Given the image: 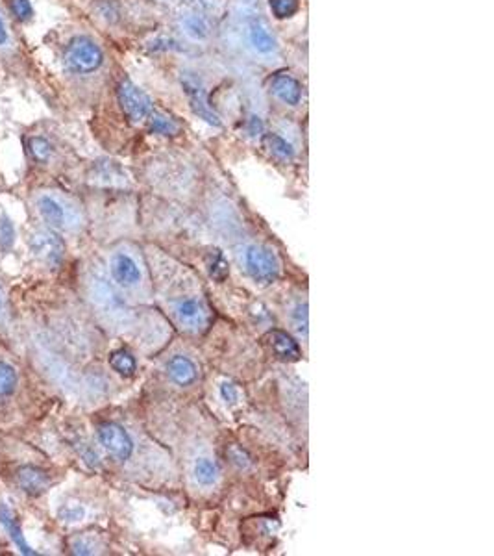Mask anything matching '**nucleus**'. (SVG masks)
I'll use <instances>...</instances> for the list:
<instances>
[{
	"mask_svg": "<svg viewBox=\"0 0 494 556\" xmlns=\"http://www.w3.org/2000/svg\"><path fill=\"white\" fill-rule=\"evenodd\" d=\"M64 62L67 71L73 74H91L104 64V52L93 39L78 36L71 39L65 48Z\"/></svg>",
	"mask_w": 494,
	"mask_h": 556,
	"instance_id": "nucleus-1",
	"label": "nucleus"
},
{
	"mask_svg": "<svg viewBox=\"0 0 494 556\" xmlns=\"http://www.w3.org/2000/svg\"><path fill=\"white\" fill-rule=\"evenodd\" d=\"M117 95H119V102H121L122 110L130 121L139 122L154 113V104L150 97L130 80H122L119 84V90H117Z\"/></svg>",
	"mask_w": 494,
	"mask_h": 556,
	"instance_id": "nucleus-2",
	"label": "nucleus"
},
{
	"mask_svg": "<svg viewBox=\"0 0 494 556\" xmlns=\"http://www.w3.org/2000/svg\"><path fill=\"white\" fill-rule=\"evenodd\" d=\"M182 87H184L185 95L189 99V104L193 111H195V115H198V119L205 121L211 127H221V117L217 115V111L210 106L208 93H205L202 80L196 78L195 74L185 73L182 76Z\"/></svg>",
	"mask_w": 494,
	"mask_h": 556,
	"instance_id": "nucleus-3",
	"label": "nucleus"
},
{
	"mask_svg": "<svg viewBox=\"0 0 494 556\" xmlns=\"http://www.w3.org/2000/svg\"><path fill=\"white\" fill-rule=\"evenodd\" d=\"M28 247L36 258H39L50 267H58L65 255L64 241L59 239L58 234H54L52 230H47V228L36 230L28 239Z\"/></svg>",
	"mask_w": 494,
	"mask_h": 556,
	"instance_id": "nucleus-4",
	"label": "nucleus"
},
{
	"mask_svg": "<svg viewBox=\"0 0 494 556\" xmlns=\"http://www.w3.org/2000/svg\"><path fill=\"white\" fill-rule=\"evenodd\" d=\"M245 267L254 280L263 282V284L273 282L278 276L279 269L276 256L259 245H250L245 249Z\"/></svg>",
	"mask_w": 494,
	"mask_h": 556,
	"instance_id": "nucleus-5",
	"label": "nucleus"
},
{
	"mask_svg": "<svg viewBox=\"0 0 494 556\" xmlns=\"http://www.w3.org/2000/svg\"><path fill=\"white\" fill-rule=\"evenodd\" d=\"M99 440L117 460H128L133 452V441L121 425L106 423L99 429Z\"/></svg>",
	"mask_w": 494,
	"mask_h": 556,
	"instance_id": "nucleus-6",
	"label": "nucleus"
},
{
	"mask_svg": "<svg viewBox=\"0 0 494 556\" xmlns=\"http://www.w3.org/2000/svg\"><path fill=\"white\" fill-rule=\"evenodd\" d=\"M110 271L113 280L121 287H133L141 282V269L136 259L126 252H117L111 258Z\"/></svg>",
	"mask_w": 494,
	"mask_h": 556,
	"instance_id": "nucleus-7",
	"label": "nucleus"
},
{
	"mask_svg": "<svg viewBox=\"0 0 494 556\" xmlns=\"http://www.w3.org/2000/svg\"><path fill=\"white\" fill-rule=\"evenodd\" d=\"M270 93L287 106H298L302 101V85L289 73H276L270 78Z\"/></svg>",
	"mask_w": 494,
	"mask_h": 556,
	"instance_id": "nucleus-8",
	"label": "nucleus"
},
{
	"mask_svg": "<svg viewBox=\"0 0 494 556\" xmlns=\"http://www.w3.org/2000/svg\"><path fill=\"white\" fill-rule=\"evenodd\" d=\"M247 37L248 43L252 45V48L261 56H270L278 50V43H276V37L270 34L268 27L265 24L259 17H254L248 22V30H247Z\"/></svg>",
	"mask_w": 494,
	"mask_h": 556,
	"instance_id": "nucleus-9",
	"label": "nucleus"
},
{
	"mask_svg": "<svg viewBox=\"0 0 494 556\" xmlns=\"http://www.w3.org/2000/svg\"><path fill=\"white\" fill-rule=\"evenodd\" d=\"M267 343L270 345V349L274 350V355L278 356L279 360L298 362L302 358V350H300L298 343L287 332L270 330L267 334Z\"/></svg>",
	"mask_w": 494,
	"mask_h": 556,
	"instance_id": "nucleus-10",
	"label": "nucleus"
},
{
	"mask_svg": "<svg viewBox=\"0 0 494 556\" xmlns=\"http://www.w3.org/2000/svg\"><path fill=\"white\" fill-rule=\"evenodd\" d=\"M37 210L41 218L50 224V227L64 228L68 222V210L64 206V202L54 199L50 195H41L37 199Z\"/></svg>",
	"mask_w": 494,
	"mask_h": 556,
	"instance_id": "nucleus-11",
	"label": "nucleus"
},
{
	"mask_svg": "<svg viewBox=\"0 0 494 556\" xmlns=\"http://www.w3.org/2000/svg\"><path fill=\"white\" fill-rule=\"evenodd\" d=\"M17 480H19V486H21L22 492H27L28 495H41L50 486V477L43 469L34 466L21 467L19 475H17Z\"/></svg>",
	"mask_w": 494,
	"mask_h": 556,
	"instance_id": "nucleus-12",
	"label": "nucleus"
},
{
	"mask_svg": "<svg viewBox=\"0 0 494 556\" xmlns=\"http://www.w3.org/2000/svg\"><path fill=\"white\" fill-rule=\"evenodd\" d=\"M165 367H167V375L170 376V380L176 382L178 386H189L198 376V369L187 356H173Z\"/></svg>",
	"mask_w": 494,
	"mask_h": 556,
	"instance_id": "nucleus-13",
	"label": "nucleus"
},
{
	"mask_svg": "<svg viewBox=\"0 0 494 556\" xmlns=\"http://www.w3.org/2000/svg\"><path fill=\"white\" fill-rule=\"evenodd\" d=\"M176 318L180 319V323L185 325L187 329H198L205 323V310L195 299H182L176 302L174 306Z\"/></svg>",
	"mask_w": 494,
	"mask_h": 556,
	"instance_id": "nucleus-14",
	"label": "nucleus"
},
{
	"mask_svg": "<svg viewBox=\"0 0 494 556\" xmlns=\"http://www.w3.org/2000/svg\"><path fill=\"white\" fill-rule=\"evenodd\" d=\"M180 27H182V32L193 41H205L211 34L210 22H208L204 15H200L198 11H185V13H182Z\"/></svg>",
	"mask_w": 494,
	"mask_h": 556,
	"instance_id": "nucleus-15",
	"label": "nucleus"
},
{
	"mask_svg": "<svg viewBox=\"0 0 494 556\" xmlns=\"http://www.w3.org/2000/svg\"><path fill=\"white\" fill-rule=\"evenodd\" d=\"M91 293H93L95 302H99L100 306L110 310V312H117L122 306L121 299L117 297L115 290L110 286V282L106 278H95L91 284Z\"/></svg>",
	"mask_w": 494,
	"mask_h": 556,
	"instance_id": "nucleus-16",
	"label": "nucleus"
},
{
	"mask_svg": "<svg viewBox=\"0 0 494 556\" xmlns=\"http://www.w3.org/2000/svg\"><path fill=\"white\" fill-rule=\"evenodd\" d=\"M0 523L4 525L6 530L10 532L11 540H13V543H15V547L19 549V551L22 553V555H37L36 551H34L32 547L28 546L27 540H24V536H22V530L21 527H19V523H17L15 519H13V515H11L10 508L6 506V504H2L0 506Z\"/></svg>",
	"mask_w": 494,
	"mask_h": 556,
	"instance_id": "nucleus-17",
	"label": "nucleus"
},
{
	"mask_svg": "<svg viewBox=\"0 0 494 556\" xmlns=\"http://www.w3.org/2000/svg\"><path fill=\"white\" fill-rule=\"evenodd\" d=\"M265 143H267V148L270 150V154L276 156L278 159L295 158V148H293V145L287 139L282 138V136H278V134H268L267 138H265Z\"/></svg>",
	"mask_w": 494,
	"mask_h": 556,
	"instance_id": "nucleus-18",
	"label": "nucleus"
},
{
	"mask_svg": "<svg viewBox=\"0 0 494 556\" xmlns=\"http://www.w3.org/2000/svg\"><path fill=\"white\" fill-rule=\"evenodd\" d=\"M217 477H219V467L215 462H211L210 458H198L195 464V478L202 484V486H211L215 484Z\"/></svg>",
	"mask_w": 494,
	"mask_h": 556,
	"instance_id": "nucleus-19",
	"label": "nucleus"
},
{
	"mask_svg": "<svg viewBox=\"0 0 494 556\" xmlns=\"http://www.w3.org/2000/svg\"><path fill=\"white\" fill-rule=\"evenodd\" d=\"M110 366L122 376H132L137 369L136 358L126 350H117L110 356Z\"/></svg>",
	"mask_w": 494,
	"mask_h": 556,
	"instance_id": "nucleus-20",
	"label": "nucleus"
},
{
	"mask_svg": "<svg viewBox=\"0 0 494 556\" xmlns=\"http://www.w3.org/2000/svg\"><path fill=\"white\" fill-rule=\"evenodd\" d=\"M208 269H210L211 278H215L217 282H222L228 276V271H230V265H228V259L224 258L221 250L215 249L208 258Z\"/></svg>",
	"mask_w": 494,
	"mask_h": 556,
	"instance_id": "nucleus-21",
	"label": "nucleus"
},
{
	"mask_svg": "<svg viewBox=\"0 0 494 556\" xmlns=\"http://www.w3.org/2000/svg\"><path fill=\"white\" fill-rule=\"evenodd\" d=\"M17 386V373L15 369L4 362H0V401L10 397L11 393L15 392Z\"/></svg>",
	"mask_w": 494,
	"mask_h": 556,
	"instance_id": "nucleus-22",
	"label": "nucleus"
},
{
	"mask_svg": "<svg viewBox=\"0 0 494 556\" xmlns=\"http://www.w3.org/2000/svg\"><path fill=\"white\" fill-rule=\"evenodd\" d=\"M270 11L276 19H291L300 10V0H268Z\"/></svg>",
	"mask_w": 494,
	"mask_h": 556,
	"instance_id": "nucleus-23",
	"label": "nucleus"
},
{
	"mask_svg": "<svg viewBox=\"0 0 494 556\" xmlns=\"http://www.w3.org/2000/svg\"><path fill=\"white\" fill-rule=\"evenodd\" d=\"M150 130L154 134H159V136H174L178 132V124L168 119L167 115H161V113H152L150 115Z\"/></svg>",
	"mask_w": 494,
	"mask_h": 556,
	"instance_id": "nucleus-24",
	"label": "nucleus"
},
{
	"mask_svg": "<svg viewBox=\"0 0 494 556\" xmlns=\"http://www.w3.org/2000/svg\"><path fill=\"white\" fill-rule=\"evenodd\" d=\"M85 518V508L78 503H67L59 508V519H64L65 523H78Z\"/></svg>",
	"mask_w": 494,
	"mask_h": 556,
	"instance_id": "nucleus-25",
	"label": "nucleus"
},
{
	"mask_svg": "<svg viewBox=\"0 0 494 556\" xmlns=\"http://www.w3.org/2000/svg\"><path fill=\"white\" fill-rule=\"evenodd\" d=\"M30 152L37 162H47L52 154V145L48 143L45 138H32L30 139Z\"/></svg>",
	"mask_w": 494,
	"mask_h": 556,
	"instance_id": "nucleus-26",
	"label": "nucleus"
},
{
	"mask_svg": "<svg viewBox=\"0 0 494 556\" xmlns=\"http://www.w3.org/2000/svg\"><path fill=\"white\" fill-rule=\"evenodd\" d=\"M15 241V228H13V222L10 219L2 215L0 218V247L2 249H10L11 245Z\"/></svg>",
	"mask_w": 494,
	"mask_h": 556,
	"instance_id": "nucleus-27",
	"label": "nucleus"
},
{
	"mask_svg": "<svg viewBox=\"0 0 494 556\" xmlns=\"http://www.w3.org/2000/svg\"><path fill=\"white\" fill-rule=\"evenodd\" d=\"M291 318H293V325H295V329L298 330L300 334H307V304H298V306L293 310V313H291Z\"/></svg>",
	"mask_w": 494,
	"mask_h": 556,
	"instance_id": "nucleus-28",
	"label": "nucleus"
},
{
	"mask_svg": "<svg viewBox=\"0 0 494 556\" xmlns=\"http://www.w3.org/2000/svg\"><path fill=\"white\" fill-rule=\"evenodd\" d=\"M11 10L21 21H28L32 17V4L30 0H11Z\"/></svg>",
	"mask_w": 494,
	"mask_h": 556,
	"instance_id": "nucleus-29",
	"label": "nucleus"
},
{
	"mask_svg": "<svg viewBox=\"0 0 494 556\" xmlns=\"http://www.w3.org/2000/svg\"><path fill=\"white\" fill-rule=\"evenodd\" d=\"M247 130H248V134L252 136V138H258V136H261V134L265 132V124H263V121H261V117H258V115L248 117Z\"/></svg>",
	"mask_w": 494,
	"mask_h": 556,
	"instance_id": "nucleus-30",
	"label": "nucleus"
},
{
	"mask_svg": "<svg viewBox=\"0 0 494 556\" xmlns=\"http://www.w3.org/2000/svg\"><path fill=\"white\" fill-rule=\"evenodd\" d=\"M221 397L228 404H235L237 399H239V392H237V387L231 382H224L221 386Z\"/></svg>",
	"mask_w": 494,
	"mask_h": 556,
	"instance_id": "nucleus-31",
	"label": "nucleus"
},
{
	"mask_svg": "<svg viewBox=\"0 0 494 556\" xmlns=\"http://www.w3.org/2000/svg\"><path fill=\"white\" fill-rule=\"evenodd\" d=\"M230 456H231V460H233V464H237L239 467L250 466V460H248L247 452H245L242 449H239V447H231Z\"/></svg>",
	"mask_w": 494,
	"mask_h": 556,
	"instance_id": "nucleus-32",
	"label": "nucleus"
},
{
	"mask_svg": "<svg viewBox=\"0 0 494 556\" xmlns=\"http://www.w3.org/2000/svg\"><path fill=\"white\" fill-rule=\"evenodd\" d=\"M73 551L76 553V555H93V553H95L93 551V546L84 540L76 541V543L73 546Z\"/></svg>",
	"mask_w": 494,
	"mask_h": 556,
	"instance_id": "nucleus-33",
	"label": "nucleus"
},
{
	"mask_svg": "<svg viewBox=\"0 0 494 556\" xmlns=\"http://www.w3.org/2000/svg\"><path fill=\"white\" fill-rule=\"evenodd\" d=\"M204 10H217V6H219V2L221 0H196Z\"/></svg>",
	"mask_w": 494,
	"mask_h": 556,
	"instance_id": "nucleus-34",
	"label": "nucleus"
},
{
	"mask_svg": "<svg viewBox=\"0 0 494 556\" xmlns=\"http://www.w3.org/2000/svg\"><path fill=\"white\" fill-rule=\"evenodd\" d=\"M6 41H8V30H6V24L4 21H2V17H0V45H4Z\"/></svg>",
	"mask_w": 494,
	"mask_h": 556,
	"instance_id": "nucleus-35",
	"label": "nucleus"
},
{
	"mask_svg": "<svg viewBox=\"0 0 494 556\" xmlns=\"http://www.w3.org/2000/svg\"><path fill=\"white\" fill-rule=\"evenodd\" d=\"M0 308H2V297H0Z\"/></svg>",
	"mask_w": 494,
	"mask_h": 556,
	"instance_id": "nucleus-36",
	"label": "nucleus"
}]
</instances>
